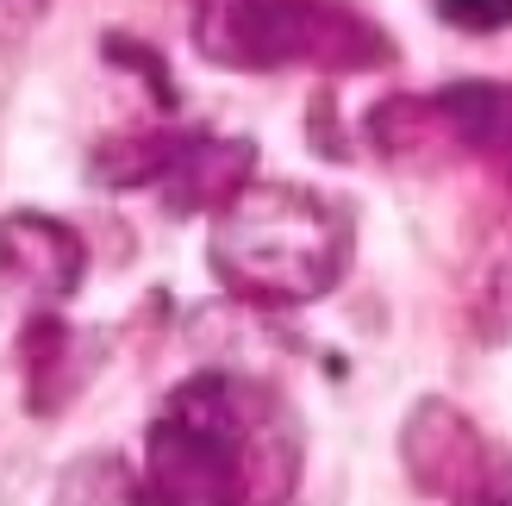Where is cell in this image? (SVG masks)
<instances>
[{"instance_id": "cell-6", "label": "cell", "mask_w": 512, "mask_h": 506, "mask_svg": "<svg viewBox=\"0 0 512 506\" xmlns=\"http://www.w3.org/2000/svg\"><path fill=\"white\" fill-rule=\"evenodd\" d=\"M256 144L250 138H213V132H182V150L163 169V207L169 213H219L244 182H250Z\"/></svg>"}, {"instance_id": "cell-10", "label": "cell", "mask_w": 512, "mask_h": 506, "mask_svg": "<svg viewBox=\"0 0 512 506\" xmlns=\"http://www.w3.org/2000/svg\"><path fill=\"white\" fill-rule=\"evenodd\" d=\"M44 13H50V0H0V50H13Z\"/></svg>"}, {"instance_id": "cell-1", "label": "cell", "mask_w": 512, "mask_h": 506, "mask_svg": "<svg viewBox=\"0 0 512 506\" xmlns=\"http://www.w3.org/2000/svg\"><path fill=\"white\" fill-rule=\"evenodd\" d=\"M144 500L238 506L288 500L300 482V438L281 400L238 375H194L144 432Z\"/></svg>"}, {"instance_id": "cell-4", "label": "cell", "mask_w": 512, "mask_h": 506, "mask_svg": "<svg viewBox=\"0 0 512 506\" xmlns=\"http://www.w3.org/2000/svg\"><path fill=\"white\" fill-rule=\"evenodd\" d=\"M400 463L431 500H512V457L450 400H419L400 425Z\"/></svg>"}, {"instance_id": "cell-7", "label": "cell", "mask_w": 512, "mask_h": 506, "mask_svg": "<svg viewBox=\"0 0 512 506\" xmlns=\"http://www.w3.org/2000/svg\"><path fill=\"white\" fill-rule=\"evenodd\" d=\"M19 363H25V407H32V413H57V407H69L75 388L88 382L82 332H69L63 319H32V325H25Z\"/></svg>"}, {"instance_id": "cell-9", "label": "cell", "mask_w": 512, "mask_h": 506, "mask_svg": "<svg viewBox=\"0 0 512 506\" xmlns=\"http://www.w3.org/2000/svg\"><path fill=\"white\" fill-rule=\"evenodd\" d=\"M456 32H506L512 25V0H431Z\"/></svg>"}, {"instance_id": "cell-5", "label": "cell", "mask_w": 512, "mask_h": 506, "mask_svg": "<svg viewBox=\"0 0 512 506\" xmlns=\"http://www.w3.org/2000/svg\"><path fill=\"white\" fill-rule=\"evenodd\" d=\"M88 275V244L63 219L44 213H7L0 219V282L32 288L50 300H69Z\"/></svg>"}, {"instance_id": "cell-2", "label": "cell", "mask_w": 512, "mask_h": 506, "mask_svg": "<svg viewBox=\"0 0 512 506\" xmlns=\"http://www.w3.org/2000/svg\"><path fill=\"white\" fill-rule=\"evenodd\" d=\"M207 263L238 300L306 307L344 282L350 213L306 182H244L213 213Z\"/></svg>"}, {"instance_id": "cell-8", "label": "cell", "mask_w": 512, "mask_h": 506, "mask_svg": "<svg viewBox=\"0 0 512 506\" xmlns=\"http://www.w3.org/2000/svg\"><path fill=\"white\" fill-rule=\"evenodd\" d=\"M444 119V138L463 150H512V88L506 82H450L431 94Z\"/></svg>"}, {"instance_id": "cell-3", "label": "cell", "mask_w": 512, "mask_h": 506, "mask_svg": "<svg viewBox=\"0 0 512 506\" xmlns=\"http://www.w3.org/2000/svg\"><path fill=\"white\" fill-rule=\"evenodd\" d=\"M194 50L219 69L269 75V69H325L356 75L394 57L375 19L350 13L344 0H200Z\"/></svg>"}]
</instances>
